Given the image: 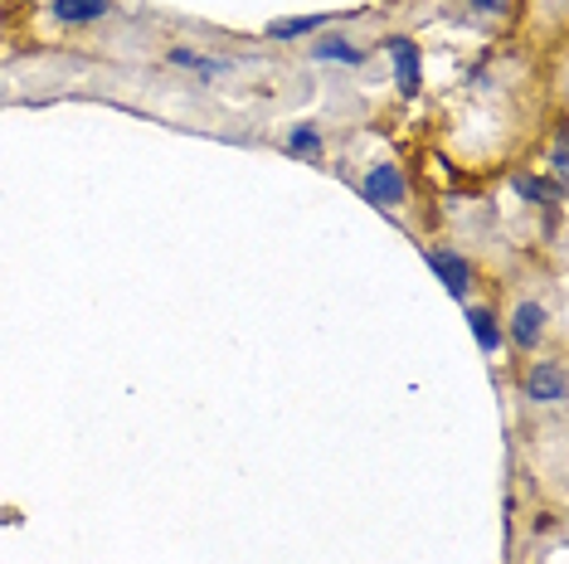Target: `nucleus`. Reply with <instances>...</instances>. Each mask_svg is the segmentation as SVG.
<instances>
[{"label": "nucleus", "mask_w": 569, "mask_h": 564, "mask_svg": "<svg viewBox=\"0 0 569 564\" xmlns=\"http://www.w3.org/2000/svg\"><path fill=\"white\" fill-rule=\"evenodd\" d=\"M360 195L370 204H380V210H399V204L409 200V181L395 161H375L370 171L360 175Z\"/></svg>", "instance_id": "1"}, {"label": "nucleus", "mask_w": 569, "mask_h": 564, "mask_svg": "<svg viewBox=\"0 0 569 564\" xmlns=\"http://www.w3.org/2000/svg\"><path fill=\"white\" fill-rule=\"evenodd\" d=\"M423 263L433 268V278L443 282V292L452 302H468V292H472V263L462 259L458 249H429L423 253Z\"/></svg>", "instance_id": "2"}, {"label": "nucleus", "mask_w": 569, "mask_h": 564, "mask_svg": "<svg viewBox=\"0 0 569 564\" xmlns=\"http://www.w3.org/2000/svg\"><path fill=\"white\" fill-rule=\"evenodd\" d=\"M360 10H336V16H292V20H268L263 24V34L268 40H278V44H292V40H312V34H321L327 24L336 20H356Z\"/></svg>", "instance_id": "3"}, {"label": "nucleus", "mask_w": 569, "mask_h": 564, "mask_svg": "<svg viewBox=\"0 0 569 564\" xmlns=\"http://www.w3.org/2000/svg\"><path fill=\"white\" fill-rule=\"evenodd\" d=\"M385 49H390L399 93H405V98H419V88H423V54H419V44L405 40V34H395V40L385 44Z\"/></svg>", "instance_id": "4"}, {"label": "nucleus", "mask_w": 569, "mask_h": 564, "mask_svg": "<svg viewBox=\"0 0 569 564\" xmlns=\"http://www.w3.org/2000/svg\"><path fill=\"white\" fill-rule=\"evenodd\" d=\"M526 400L530 404H565V365L536 361L526 370Z\"/></svg>", "instance_id": "5"}, {"label": "nucleus", "mask_w": 569, "mask_h": 564, "mask_svg": "<svg viewBox=\"0 0 569 564\" xmlns=\"http://www.w3.org/2000/svg\"><path fill=\"white\" fill-rule=\"evenodd\" d=\"M546 322H550L546 306H540V302H521V306L511 312V331H507V341L516 345V351H526V355H530L540 341H546Z\"/></svg>", "instance_id": "6"}, {"label": "nucleus", "mask_w": 569, "mask_h": 564, "mask_svg": "<svg viewBox=\"0 0 569 564\" xmlns=\"http://www.w3.org/2000/svg\"><path fill=\"white\" fill-rule=\"evenodd\" d=\"M307 54L317 63H346V69H360V63H366V49L351 44L346 34H327V30L312 34V49H307Z\"/></svg>", "instance_id": "7"}, {"label": "nucleus", "mask_w": 569, "mask_h": 564, "mask_svg": "<svg viewBox=\"0 0 569 564\" xmlns=\"http://www.w3.org/2000/svg\"><path fill=\"white\" fill-rule=\"evenodd\" d=\"M468 326H472V341H477V351L482 355H497L501 345H507L497 312H487V306H468Z\"/></svg>", "instance_id": "8"}, {"label": "nucleus", "mask_w": 569, "mask_h": 564, "mask_svg": "<svg viewBox=\"0 0 569 564\" xmlns=\"http://www.w3.org/2000/svg\"><path fill=\"white\" fill-rule=\"evenodd\" d=\"M166 59L176 63V69H190V73H200V79H224L234 63L229 59H204V54H196V49H186V44H176V49H166Z\"/></svg>", "instance_id": "9"}, {"label": "nucleus", "mask_w": 569, "mask_h": 564, "mask_svg": "<svg viewBox=\"0 0 569 564\" xmlns=\"http://www.w3.org/2000/svg\"><path fill=\"white\" fill-rule=\"evenodd\" d=\"M49 10H54L59 24H93L112 10V0H54Z\"/></svg>", "instance_id": "10"}, {"label": "nucleus", "mask_w": 569, "mask_h": 564, "mask_svg": "<svg viewBox=\"0 0 569 564\" xmlns=\"http://www.w3.org/2000/svg\"><path fill=\"white\" fill-rule=\"evenodd\" d=\"M288 151L292 157H302V161H321V132L312 122H297L288 132Z\"/></svg>", "instance_id": "11"}, {"label": "nucleus", "mask_w": 569, "mask_h": 564, "mask_svg": "<svg viewBox=\"0 0 569 564\" xmlns=\"http://www.w3.org/2000/svg\"><path fill=\"white\" fill-rule=\"evenodd\" d=\"M468 6H472V10H482V16H507L516 0H468Z\"/></svg>", "instance_id": "12"}, {"label": "nucleus", "mask_w": 569, "mask_h": 564, "mask_svg": "<svg viewBox=\"0 0 569 564\" xmlns=\"http://www.w3.org/2000/svg\"><path fill=\"white\" fill-rule=\"evenodd\" d=\"M516 190H521L526 200H540V195H546V185H540V181H530V175H516Z\"/></svg>", "instance_id": "13"}]
</instances>
